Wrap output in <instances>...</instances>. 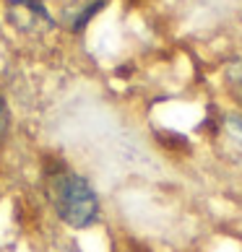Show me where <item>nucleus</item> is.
<instances>
[{
    "label": "nucleus",
    "instance_id": "3",
    "mask_svg": "<svg viewBox=\"0 0 242 252\" xmlns=\"http://www.w3.org/2000/svg\"><path fill=\"white\" fill-rule=\"evenodd\" d=\"M227 127H229V133H232V138L242 146V117L240 115H235V117H229V123H227Z\"/></svg>",
    "mask_w": 242,
    "mask_h": 252
},
{
    "label": "nucleus",
    "instance_id": "4",
    "mask_svg": "<svg viewBox=\"0 0 242 252\" xmlns=\"http://www.w3.org/2000/svg\"><path fill=\"white\" fill-rule=\"evenodd\" d=\"M229 86H232V91H235V96L242 101V68H237L229 76Z\"/></svg>",
    "mask_w": 242,
    "mask_h": 252
},
{
    "label": "nucleus",
    "instance_id": "1",
    "mask_svg": "<svg viewBox=\"0 0 242 252\" xmlns=\"http://www.w3.org/2000/svg\"><path fill=\"white\" fill-rule=\"evenodd\" d=\"M47 195L60 221L73 229H86L99 219V198L94 188L68 166L50 172Z\"/></svg>",
    "mask_w": 242,
    "mask_h": 252
},
{
    "label": "nucleus",
    "instance_id": "2",
    "mask_svg": "<svg viewBox=\"0 0 242 252\" xmlns=\"http://www.w3.org/2000/svg\"><path fill=\"white\" fill-rule=\"evenodd\" d=\"M8 123H11V115H8V104L5 99L0 96V143H3V138L8 133Z\"/></svg>",
    "mask_w": 242,
    "mask_h": 252
}]
</instances>
